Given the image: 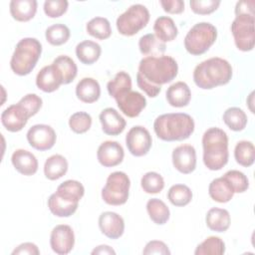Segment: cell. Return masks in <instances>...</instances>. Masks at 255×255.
<instances>
[{
  "label": "cell",
  "mask_w": 255,
  "mask_h": 255,
  "mask_svg": "<svg viewBox=\"0 0 255 255\" xmlns=\"http://www.w3.org/2000/svg\"><path fill=\"white\" fill-rule=\"evenodd\" d=\"M178 72L176 61L170 56L144 57L138 65L136 83L148 97L155 98L161 91V86L170 83Z\"/></svg>",
  "instance_id": "obj_1"
},
{
  "label": "cell",
  "mask_w": 255,
  "mask_h": 255,
  "mask_svg": "<svg viewBox=\"0 0 255 255\" xmlns=\"http://www.w3.org/2000/svg\"><path fill=\"white\" fill-rule=\"evenodd\" d=\"M158 138L164 141L183 140L194 131V121L185 113H170L158 116L153 123Z\"/></svg>",
  "instance_id": "obj_2"
},
{
  "label": "cell",
  "mask_w": 255,
  "mask_h": 255,
  "mask_svg": "<svg viewBox=\"0 0 255 255\" xmlns=\"http://www.w3.org/2000/svg\"><path fill=\"white\" fill-rule=\"evenodd\" d=\"M232 78V67L228 61L213 57L198 64L193 71V81L197 87L210 90L226 85Z\"/></svg>",
  "instance_id": "obj_3"
},
{
  "label": "cell",
  "mask_w": 255,
  "mask_h": 255,
  "mask_svg": "<svg viewBox=\"0 0 255 255\" xmlns=\"http://www.w3.org/2000/svg\"><path fill=\"white\" fill-rule=\"evenodd\" d=\"M203 162L210 170H220L228 161V136L219 128H210L202 135Z\"/></svg>",
  "instance_id": "obj_4"
},
{
  "label": "cell",
  "mask_w": 255,
  "mask_h": 255,
  "mask_svg": "<svg viewBox=\"0 0 255 255\" xmlns=\"http://www.w3.org/2000/svg\"><path fill=\"white\" fill-rule=\"evenodd\" d=\"M42 53V45L35 38L20 40L11 57V70L18 76L29 75L35 68Z\"/></svg>",
  "instance_id": "obj_5"
},
{
  "label": "cell",
  "mask_w": 255,
  "mask_h": 255,
  "mask_svg": "<svg viewBox=\"0 0 255 255\" xmlns=\"http://www.w3.org/2000/svg\"><path fill=\"white\" fill-rule=\"evenodd\" d=\"M217 29L211 23L200 22L195 24L184 38L186 51L194 56L204 54L215 42Z\"/></svg>",
  "instance_id": "obj_6"
},
{
  "label": "cell",
  "mask_w": 255,
  "mask_h": 255,
  "mask_svg": "<svg viewBox=\"0 0 255 255\" xmlns=\"http://www.w3.org/2000/svg\"><path fill=\"white\" fill-rule=\"evenodd\" d=\"M129 186L128 176L123 171H115L107 178L106 185L102 189V198L107 204L123 205L128 198Z\"/></svg>",
  "instance_id": "obj_7"
},
{
  "label": "cell",
  "mask_w": 255,
  "mask_h": 255,
  "mask_svg": "<svg viewBox=\"0 0 255 255\" xmlns=\"http://www.w3.org/2000/svg\"><path fill=\"white\" fill-rule=\"evenodd\" d=\"M149 12L141 4H133L117 19V29L124 36H133L149 21Z\"/></svg>",
  "instance_id": "obj_8"
},
{
  "label": "cell",
  "mask_w": 255,
  "mask_h": 255,
  "mask_svg": "<svg viewBox=\"0 0 255 255\" xmlns=\"http://www.w3.org/2000/svg\"><path fill=\"white\" fill-rule=\"evenodd\" d=\"M255 16L237 15L231 24L236 47L243 52L251 51L255 44Z\"/></svg>",
  "instance_id": "obj_9"
},
{
  "label": "cell",
  "mask_w": 255,
  "mask_h": 255,
  "mask_svg": "<svg viewBox=\"0 0 255 255\" xmlns=\"http://www.w3.org/2000/svg\"><path fill=\"white\" fill-rule=\"evenodd\" d=\"M152 139L149 131L141 127H132L126 135V144L128 151L134 156L145 155L151 147Z\"/></svg>",
  "instance_id": "obj_10"
},
{
  "label": "cell",
  "mask_w": 255,
  "mask_h": 255,
  "mask_svg": "<svg viewBox=\"0 0 255 255\" xmlns=\"http://www.w3.org/2000/svg\"><path fill=\"white\" fill-rule=\"evenodd\" d=\"M56 132L48 125H35L27 131V140L32 147L44 151L52 148L56 142Z\"/></svg>",
  "instance_id": "obj_11"
},
{
  "label": "cell",
  "mask_w": 255,
  "mask_h": 255,
  "mask_svg": "<svg viewBox=\"0 0 255 255\" xmlns=\"http://www.w3.org/2000/svg\"><path fill=\"white\" fill-rule=\"evenodd\" d=\"M75 244V235L71 226L60 224L53 228L50 236V245L52 250L59 254L65 255L72 251Z\"/></svg>",
  "instance_id": "obj_12"
},
{
  "label": "cell",
  "mask_w": 255,
  "mask_h": 255,
  "mask_svg": "<svg viewBox=\"0 0 255 255\" xmlns=\"http://www.w3.org/2000/svg\"><path fill=\"white\" fill-rule=\"evenodd\" d=\"M31 118L28 112L19 103L11 105L1 114V123L3 127L12 132L21 130Z\"/></svg>",
  "instance_id": "obj_13"
},
{
  "label": "cell",
  "mask_w": 255,
  "mask_h": 255,
  "mask_svg": "<svg viewBox=\"0 0 255 255\" xmlns=\"http://www.w3.org/2000/svg\"><path fill=\"white\" fill-rule=\"evenodd\" d=\"M115 100L121 112H123V114L128 118H135L139 116L141 111L146 106L144 96L134 91H128Z\"/></svg>",
  "instance_id": "obj_14"
},
{
  "label": "cell",
  "mask_w": 255,
  "mask_h": 255,
  "mask_svg": "<svg viewBox=\"0 0 255 255\" xmlns=\"http://www.w3.org/2000/svg\"><path fill=\"white\" fill-rule=\"evenodd\" d=\"M172 163L183 174L191 173L196 167V151L190 144H181L172 151Z\"/></svg>",
  "instance_id": "obj_15"
},
{
  "label": "cell",
  "mask_w": 255,
  "mask_h": 255,
  "mask_svg": "<svg viewBox=\"0 0 255 255\" xmlns=\"http://www.w3.org/2000/svg\"><path fill=\"white\" fill-rule=\"evenodd\" d=\"M124 156L123 146L118 141L113 140H106L101 143L97 151V158L105 167H113L120 164Z\"/></svg>",
  "instance_id": "obj_16"
},
{
  "label": "cell",
  "mask_w": 255,
  "mask_h": 255,
  "mask_svg": "<svg viewBox=\"0 0 255 255\" xmlns=\"http://www.w3.org/2000/svg\"><path fill=\"white\" fill-rule=\"evenodd\" d=\"M99 227L102 233L108 238L118 239L124 234L125 221L118 213L106 211L99 217Z\"/></svg>",
  "instance_id": "obj_17"
},
{
  "label": "cell",
  "mask_w": 255,
  "mask_h": 255,
  "mask_svg": "<svg viewBox=\"0 0 255 255\" xmlns=\"http://www.w3.org/2000/svg\"><path fill=\"white\" fill-rule=\"evenodd\" d=\"M62 84V74L59 69L53 64L43 67L37 74L36 85L41 91L45 93H52L58 90Z\"/></svg>",
  "instance_id": "obj_18"
},
{
  "label": "cell",
  "mask_w": 255,
  "mask_h": 255,
  "mask_svg": "<svg viewBox=\"0 0 255 255\" xmlns=\"http://www.w3.org/2000/svg\"><path fill=\"white\" fill-rule=\"evenodd\" d=\"M100 122L102 129L106 134L118 135L122 133L126 128V120L113 108H107L100 114Z\"/></svg>",
  "instance_id": "obj_19"
},
{
  "label": "cell",
  "mask_w": 255,
  "mask_h": 255,
  "mask_svg": "<svg viewBox=\"0 0 255 255\" xmlns=\"http://www.w3.org/2000/svg\"><path fill=\"white\" fill-rule=\"evenodd\" d=\"M11 161L15 169L23 175H33L38 170L36 156L26 149H16L11 156Z\"/></svg>",
  "instance_id": "obj_20"
},
{
  "label": "cell",
  "mask_w": 255,
  "mask_h": 255,
  "mask_svg": "<svg viewBox=\"0 0 255 255\" xmlns=\"http://www.w3.org/2000/svg\"><path fill=\"white\" fill-rule=\"evenodd\" d=\"M78 205L79 202L68 199L57 191L51 194L48 199V207L50 211L58 217H69L73 215L76 212Z\"/></svg>",
  "instance_id": "obj_21"
},
{
  "label": "cell",
  "mask_w": 255,
  "mask_h": 255,
  "mask_svg": "<svg viewBox=\"0 0 255 255\" xmlns=\"http://www.w3.org/2000/svg\"><path fill=\"white\" fill-rule=\"evenodd\" d=\"M167 103L174 108L186 107L191 99L189 87L184 82H176L166 90Z\"/></svg>",
  "instance_id": "obj_22"
},
{
  "label": "cell",
  "mask_w": 255,
  "mask_h": 255,
  "mask_svg": "<svg viewBox=\"0 0 255 255\" xmlns=\"http://www.w3.org/2000/svg\"><path fill=\"white\" fill-rule=\"evenodd\" d=\"M76 95L84 103H95L101 96L100 84L93 78H83L76 86Z\"/></svg>",
  "instance_id": "obj_23"
},
{
  "label": "cell",
  "mask_w": 255,
  "mask_h": 255,
  "mask_svg": "<svg viewBox=\"0 0 255 255\" xmlns=\"http://www.w3.org/2000/svg\"><path fill=\"white\" fill-rule=\"evenodd\" d=\"M205 222L210 230L215 232H224L230 226V214L226 209L213 207L207 211Z\"/></svg>",
  "instance_id": "obj_24"
},
{
  "label": "cell",
  "mask_w": 255,
  "mask_h": 255,
  "mask_svg": "<svg viewBox=\"0 0 255 255\" xmlns=\"http://www.w3.org/2000/svg\"><path fill=\"white\" fill-rule=\"evenodd\" d=\"M36 12V0H12L10 2L11 16L19 22H27L31 20Z\"/></svg>",
  "instance_id": "obj_25"
},
{
  "label": "cell",
  "mask_w": 255,
  "mask_h": 255,
  "mask_svg": "<svg viewBox=\"0 0 255 255\" xmlns=\"http://www.w3.org/2000/svg\"><path fill=\"white\" fill-rule=\"evenodd\" d=\"M209 196L216 202L225 203L232 199L234 190L224 176L213 179L208 187Z\"/></svg>",
  "instance_id": "obj_26"
},
{
  "label": "cell",
  "mask_w": 255,
  "mask_h": 255,
  "mask_svg": "<svg viewBox=\"0 0 255 255\" xmlns=\"http://www.w3.org/2000/svg\"><path fill=\"white\" fill-rule=\"evenodd\" d=\"M138 48L142 55L146 57H160L163 56L166 46L154 34H145L140 37L138 41Z\"/></svg>",
  "instance_id": "obj_27"
},
{
  "label": "cell",
  "mask_w": 255,
  "mask_h": 255,
  "mask_svg": "<svg viewBox=\"0 0 255 255\" xmlns=\"http://www.w3.org/2000/svg\"><path fill=\"white\" fill-rule=\"evenodd\" d=\"M101 46L91 40H85L79 43L76 47V56L81 63L85 65H92L97 62L101 56Z\"/></svg>",
  "instance_id": "obj_28"
},
{
  "label": "cell",
  "mask_w": 255,
  "mask_h": 255,
  "mask_svg": "<svg viewBox=\"0 0 255 255\" xmlns=\"http://www.w3.org/2000/svg\"><path fill=\"white\" fill-rule=\"evenodd\" d=\"M68 171V161L61 154L48 157L44 164V174L50 180H57Z\"/></svg>",
  "instance_id": "obj_29"
},
{
  "label": "cell",
  "mask_w": 255,
  "mask_h": 255,
  "mask_svg": "<svg viewBox=\"0 0 255 255\" xmlns=\"http://www.w3.org/2000/svg\"><path fill=\"white\" fill-rule=\"evenodd\" d=\"M153 31L154 35L163 43L173 41L178 34L174 21L167 16H160L155 20Z\"/></svg>",
  "instance_id": "obj_30"
},
{
  "label": "cell",
  "mask_w": 255,
  "mask_h": 255,
  "mask_svg": "<svg viewBox=\"0 0 255 255\" xmlns=\"http://www.w3.org/2000/svg\"><path fill=\"white\" fill-rule=\"evenodd\" d=\"M146 210L149 218L157 225H163L169 219L170 212L168 207L158 198L149 199L146 203Z\"/></svg>",
  "instance_id": "obj_31"
},
{
  "label": "cell",
  "mask_w": 255,
  "mask_h": 255,
  "mask_svg": "<svg viewBox=\"0 0 255 255\" xmlns=\"http://www.w3.org/2000/svg\"><path fill=\"white\" fill-rule=\"evenodd\" d=\"M107 89H108L109 95L114 99H117L121 95L128 91H131L130 76L124 71L117 73L115 78L108 83Z\"/></svg>",
  "instance_id": "obj_32"
},
{
  "label": "cell",
  "mask_w": 255,
  "mask_h": 255,
  "mask_svg": "<svg viewBox=\"0 0 255 255\" xmlns=\"http://www.w3.org/2000/svg\"><path fill=\"white\" fill-rule=\"evenodd\" d=\"M223 122L234 131H240L247 125V116L243 110L237 107L227 109L223 114Z\"/></svg>",
  "instance_id": "obj_33"
},
{
  "label": "cell",
  "mask_w": 255,
  "mask_h": 255,
  "mask_svg": "<svg viewBox=\"0 0 255 255\" xmlns=\"http://www.w3.org/2000/svg\"><path fill=\"white\" fill-rule=\"evenodd\" d=\"M234 157L242 166L249 167L255 160V148L251 141L240 140L237 142L234 148Z\"/></svg>",
  "instance_id": "obj_34"
},
{
  "label": "cell",
  "mask_w": 255,
  "mask_h": 255,
  "mask_svg": "<svg viewBox=\"0 0 255 255\" xmlns=\"http://www.w3.org/2000/svg\"><path fill=\"white\" fill-rule=\"evenodd\" d=\"M89 35L99 40L108 39L112 34L110 21L104 17H95L91 19L86 26Z\"/></svg>",
  "instance_id": "obj_35"
},
{
  "label": "cell",
  "mask_w": 255,
  "mask_h": 255,
  "mask_svg": "<svg viewBox=\"0 0 255 255\" xmlns=\"http://www.w3.org/2000/svg\"><path fill=\"white\" fill-rule=\"evenodd\" d=\"M53 65H55L61 72L64 85L70 84L76 78L77 73H78V68H77V65L75 64L74 60L72 58H70L69 56L61 55V56L57 57L53 61Z\"/></svg>",
  "instance_id": "obj_36"
},
{
  "label": "cell",
  "mask_w": 255,
  "mask_h": 255,
  "mask_svg": "<svg viewBox=\"0 0 255 255\" xmlns=\"http://www.w3.org/2000/svg\"><path fill=\"white\" fill-rule=\"evenodd\" d=\"M167 198L175 206H185L192 199V191L187 185L174 184L168 189Z\"/></svg>",
  "instance_id": "obj_37"
},
{
  "label": "cell",
  "mask_w": 255,
  "mask_h": 255,
  "mask_svg": "<svg viewBox=\"0 0 255 255\" xmlns=\"http://www.w3.org/2000/svg\"><path fill=\"white\" fill-rule=\"evenodd\" d=\"M225 252V243L223 240L216 236H209L201 242L195 249V255H221Z\"/></svg>",
  "instance_id": "obj_38"
},
{
  "label": "cell",
  "mask_w": 255,
  "mask_h": 255,
  "mask_svg": "<svg viewBox=\"0 0 255 255\" xmlns=\"http://www.w3.org/2000/svg\"><path fill=\"white\" fill-rule=\"evenodd\" d=\"M57 192L65 197H67L68 199L79 202L82 199V197L84 196L85 188L80 181L69 179V180L62 182L58 186Z\"/></svg>",
  "instance_id": "obj_39"
},
{
  "label": "cell",
  "mask_w": 255,
  "mask_h": 255,
  "mask_svg": "<svg viewBox=\"0 0 255 255\" xmlns=\"http://www.w3.org/2000/svg\"><path fill=\"white\" fill-rule=\"evenodd\" d=\"M70 29L64 24H54L46 29V40L53 46L65 44L70 38Z\"/></svg>",
  "instance_id": "obj_40"
},
{
  "label": "cell",
  "mask_w": 255,
  "mask_h": 255,
  "mask_svg": "<svg viewBox=\"0 0 255 255\" xmlns=\"http://www.w3.org/2000/svg\"><path fill=\"white\" fill-rule=\"evenodd\" d=\"M140 185L144 192L155 194L159 193L164 187L163 177L154 171H148L142 175L140 179Z\"/></svg>",
  "instance_id": "obj_41"
},
{
  "label": "cell",
  "mask_w": 255,
  "mask_h": 255,
  "mask_svg": "<svg viewBox=\"0 0 255 255\" xmlns=\"http://www.w3.org/2000/svg\"><path fill=\"white\" fill-rule=\"evenodd\" d=\"M92 126V117L86 112H77L69 119V127L76 133H84Z\"/></svg>",
  "instance_id": "obj_42"
},
{
  "label": "cell",
  "mask_w": 255,
  "mask_h": 255,
  "mask_svg": "<svg viewBox=\"0 0 255 255\" xmlns=\"http://www.w3.org/2000/svg\"><path fill=\"white\" fill-rule=\"evenodd\" d=\"M223 176L232 186L234 193H242L249 187V180L247 176L239 170H228Z\"/></svg>",
  "instance_id": "obj_43"
},
{
  "label": "cell",
  "mask_w": 255,
  "mask_h": 255,
  "mask_svg": "<svg viewBox=\"0 0 255 255\" xmlns=\"http://www.w3.org/2000/svg\"><path fill=\"white\" fill-rule=\"evenodd\" d=\"M68 5L66 0H47L44 2V12L48 17L58 18L66 13Z\"/></svg>",
  "instance_id": "obj_44"
},
{
  "label": "cell",
  "mask_w": 255,
  "mask_h": 255,
  "mask_svg": "<svg viewBox=\"0 0 255 255\" xmlns=\"http://www.w3.org/2000/svg\"><path fill=\"white\" fill-rule=\"evenodd\" d=\"M191 10L199 15H207L214 12L220 5L218 0H192L189 2Z\"/></svg>",
  "instance_id": "obj_45"
},
{
  "label": "cell",
  "mask_w": 255,
  "mask_h": 255,
  "mask_svg": "<svg viewBox=\"0 0 255 255\" xmlns=\"http://www.w3.org/2000/svg\"><path fill=\"white\" fill-rule=\"evenodd\" d=\"M18 103L25 108L30 117L35 116L42 107V99L36 94H28L24 96Z\"/></svg>",
  "instance_id": "obj_46"
},
{
  "label": "cell",
  "mask_w": 255,
  "mask_h": 255,
  "mask_svg": "<svg viewBox=\"0 0 255 255\" xmlns=\"http://www.w3.org/2000/svg\"><path fill=\"white\" fill-rule=\"evenodd\" d=\"M142 254L150 255V254H160V255H169L170 251L167 245L159 240H151L146 243L144 249L142 250Z\"/></svg>",
  "instance_id": "obj_47"
},
{
  "label": "cell",
  "mask_w": 255,
  "mask_h": 255,
  "mask_svg": "<svg viewBox=\"0 0 255 255\" xmlns=\"http://www.w3.org/2000/svg\"><path fill=\"white\" fill-rule=\"evenodd\" d=\"M160 5L169 14H180L184 10V2L181 0H161Z\"/></svg>",
  "instance_id": "obj_48"
},
{
  "label": "cell",
  "mask_w": 255,
  "mask_h": 255,
  "mask_svg": "<svg viewBox=\"0 0 255 255\" xmlns=\"http://www.w3.org/2000/svg\"><path fill=\"white\" fill-rule=\"evenodd\" d=\"M254 0H243L238 1L235 6V15H254Z\"/></svg>",
  "instance_id": "obj_49"
},
{
  "label": "cell",
  "mask_w": 255,
  "mask_h": 255,
  "mask_svg": "<svg viewBox=\"0 0 255 255\" xmlns=\"http://www.w3.org/2000/svg\"><path fill=\"white\" fill-rule=\"evenodd\" d=\"M12 254H27V255H39L40 251L37 247L36 244L32 243V242H25L20 244L18 247H16L13 251Z\"/></svg>",
  "instance_id": "obj_50"
},
{
  "label": "cell",
  "mask_w": 255,
  "mask_h": 255,
  "mask_svg": "<svg viewBox=\"0 0 255 255\" xmlns=\"http://www.w3.org/2000/svg\"><path fill=\"white\" fill-rule=\"evenodd\" d=\"M92 254L93 255L94 254H113V255H115L116 251L109 245H100L92 251Z\"/></svg>",
  "instance_id": "obj_51"
}]
</instances>
